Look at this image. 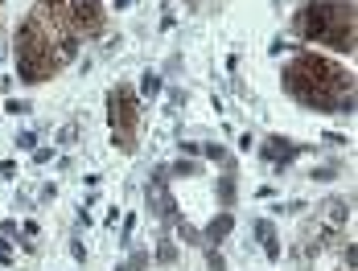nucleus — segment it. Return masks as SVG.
<instances>
[{
  "mask_svg": "<svg viewBox=\"0 0 358 271\" xmlns=\"http://www.w3.org/2000/svg\"><path fill=\"white\" fill-rule=\"evenodd\" d=\"M301 29L313 41H329L334 50H350L355 45V8L342 0H313L301 13Z\"/></svg>",
  "mask_w": 358,
  "mask_h": 271,
  "instance_id": "nucleus-2",
  "label": "nucleus"
},
{
  "mask_svg": "<svg viewBox=\"0 0 358 271\" xmlns=\"http://www.w3.org/2000/svg\"><path fill=\"white\" fill-rule=\"evenodd\" d=\"M132 124H136V99H132L128 87H120L111 95V128H115L124 148H132Z\"/></svg>",
  "mask_w": 358,
  "mask_h": 271,
  "instance_id": "nucleus-3",
  "label": "nucleus"
},
{
  "mask_svg": "<svg viewBox=\"0 0 358 271\" xmlns=\"http://www.w3.org/2000/svg\"><path fill=\"white\" fill-rule=\"evenodd\" d=\"M285 87L305 103V107H338V95L342 87L350 91V78L338 66H329L322 58H296L292 66L285 70Z\"/></svg>",
  "mask_w": 358,
  "mask_h": 271,
  "instance_id": "nucleus-1",
  "label": "nucleus"
}]
</instances>
